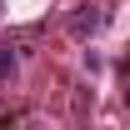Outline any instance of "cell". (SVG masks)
Here are the masks:
<instances>
[{
  "mask_svg": "<svg viewBox=\"0 0 130 130\" xmlns=\"http://www.w3.org/2000/svg\"><path fill=\"white\" fill-rule=\"evenodd\" d=\"M100 25H105V10H100V5H80V15L70 20V35H75V40H85V35H95Z\"/></svg>",
  "mask_w": 130,
  "mask_h": 130,
  "instance_id": "obj_1",
  "label": "cell"
},
{
  "mask_svg": "<svg viewBox=\"0 0 130 130\" xmlns=\"http://www.w3.org/2000/svg\"><path fill=\"white\" fill-rule=\"evenodd\" d=\"M15 70H20V55H15L10 45H0V80H10Z\"/></svg>",
  "mask_w": 130,
  "mask_h": 130,
  "instance_id": "obj_2",
  "label": "cell"
}]
</instances>
